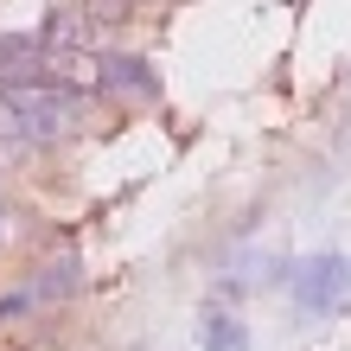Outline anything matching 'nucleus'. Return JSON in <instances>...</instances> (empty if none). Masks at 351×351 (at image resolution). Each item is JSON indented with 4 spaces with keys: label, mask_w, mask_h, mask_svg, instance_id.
I'll list each match as a JSON object with an SVG mask.
<instances>
[{
    "label": "nucleus",
    "mask_w": 351,
    "mask_h": 351,
    "mask_svg": "<svg viewBox=\"0 0 351 351\" xmlns=\"http://www.w3.org/2000/svg\"><path fill=\"white\" fill-rule=\"evenodd\" d=\"M198 345L204 351H250V326H243L237 313H204V326H198Z\"/></svg>",
    "instance_id": "5"
},
{
    "label": "nucleus",
    "mask_w": 351,
    "mask_h": 351,
    "mask_svg": "<svg viewBox=\"0 0 351 351\" xmlns=\"http://www.w3.org/2000/svg\"><path fill=\"white\" fill-rule=\"evenodd\" d=\"M0 109L19 141H58L84 121V96L58 84H0Z\"/></svg>",
    "instance_id": "1"
},
{
    "label": "nucleus",
    "mask_w": 351,
    "mask_h": 351,
    "mask_svg": "<svg viewBox=\"0 0 351 351\" xmlns=\"http://www.w3.org/2000/svg\"><path fill=\"white\" fill-rule=\"evenodd\" d=\"M84 287V262L77 256H64V262H51V268H38V281L26 287L32 294V306H51V300H64V294H77Z\"/></svg>",
    "instance_id": "4"
},
{
    "label": "nucleus",
    "mask_w": 351,
    "mask_h": 351,
    "mask_svg": "<svg viewBox=\"0 0 351 351\" xmlns=\"http://www.w3.org/2000/svg\"><path fill=\"white\" fill-rule=\"evenodd\" d=\"M102 90L109 96H141V102H154V77L141 58H102Z\"/></svg>",
    "instance_id": "3"
},
{
    "label": "nucleus",
    "mask_w": 351,
    "mask_h": 351,
    "mask_svg": "<svg viewBox=\"0 0 351 351\" xmlns=\"http://www.w3.org/2000/svg\"><path fill=\"white\" fill-rule=\"evenodd\" d=\"M287 294H294V306H300L306 319L332 313V306L351 294V262H345L339 250H319V256L287 262Z\"/></svg>",
    "instance_id": "2"
}]
</instances>
